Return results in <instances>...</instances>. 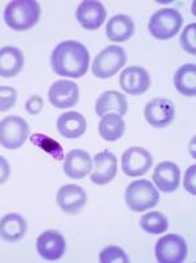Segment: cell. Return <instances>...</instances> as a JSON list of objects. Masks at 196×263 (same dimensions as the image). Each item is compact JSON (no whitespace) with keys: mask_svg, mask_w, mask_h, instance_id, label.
I'll list each match as a JSON object with an SVG mask.
<instances>
[{"mask_svg":"<svg viewBox=\"0 0 196 263\" xmlns=\"http://www.w3.org/2000/svg\"><path fill=\"white\" fill-rule=\"evenodd\" d=\"M50 63L56 74L66 78H80L88 70L90 53L80 42L67 40L54 48Z\"/></svg>","mask_w":196,"mask_h":263,"instance_id":"cell-1","label":"cell"},{"mask_svg":"<svg viewBox=\"0 0 196 263\" xmlns=\"http://www.w3.org/2000/svg\"><path fill=\"white\" fill-rule=\"evenodd\" d=\"M41 7L34 0H15L4 9V20L11 29L28 30L39 23Z\"/></svg>","mask_w":196,"mask_h":263,"instance_id":"cell-2","label":"cell"},{"mask_svg":"<svg viewBox=\"0 0 196 263\" xmlns=\"http://www.w3.org/2000/svg\"><path fill=\"white\" fill-rule=\"evenodd\" d=\"M159 201V194L154 184L146 179L132 182L125 192V203L133 212H145Z\"/></svg>","mask_w":196,"mask_h":263,"instance_id":"cell-3","label":"cell"},{"mask_svg":"<svg viewBox=\"0 0 196 263\" xmlns=\"http://www.w3.org/2000/svg\"><path fill=\"white\" fill-rule=\"evenodd\" d=\"M183 25V17L175 8H162L149 21V32L157 40H170L175 37Z\"/></svg>","mask_w":196,"mask_h":263,"instance_id":"cell-4","label":"cell"},{"mask_svg":"<svg viewBox=\"0 0 196 263\" xmlns=\"http://www.w3.org/2000/svg\"><path fill=\"white\" fill-rule=\"evenodd\" d=\"M127 63V53L121 46L111 45L96 55L92 65V74L99 79H108Z\"/></svg>","mask_w":196,"mask_h":263,"instance_id":"cell-5","label":"cell"},{"mask_svg":"<svg viewBox=\"0 0 196 263\" xmlns=\"http://www.w3.org/2000/svg\"><path fill=\"white\" fill-rule=\"evenodd\" d=\"M29 136V125L23 117L7 116L0 121V145L6 149H19Z\"/></svg>","mask_w":196,"mask_h":263,"instance_id":"cell-6","label":"cell"},{"mask_svg":"<svg viewBox=\"0 0 196 263\" xmlns=\"http://www.w3.org/2000/svg\"><path fill=\"white\" fill-rule=\"evenodd\" d=\"M188 248L183 237L170 233L158 239L155 258L159 263H182L187 258Z\"/></svg>","mask_w":196,"mask_h":263,"instance_id":"cell-7","label":"cell"},{"mask_svg":"<svg viewBox=\"0 0 196 263\" xmlns=\"http://www.w3.org/2000/svg\"><path fill=\"white\" fill-rule=\"evenodd\" d=\"M153 164L150 153L140 146H133L122 154L121 167L128 177L145 175Z\"/></svg>","mask_w":196,"mask_h":263,"instance_id":"cell-8","label":"cell"},{"mask_svg":"<svg viewBox=\"0 0 196 263\" xmlns=\"http://www.w3.org/2000/svg\"><path fill=\"white\" fill-rule=\"evenodd\" d=\"M145 119L154 128H165L172 123L175 117V108L170 100L164 98L153 99L146 104Z\"/></svg>","mask_w":196,"mask_h":263,"instance_id":"cell-9","label":"cell"},{"mask_svg":"<svg viewBox=\"0 0 196 263\" xmlns=\"http://www.w3.org/2000/svg\"><path fill=\"white\" fill-rule=\"evenodd\" d=\"M79 100V87L73 81H57L49 90V102L53 107L65 109L72 108Z\"/></svg>","mask_w":196,"mask_h":263,"instance_id":"cell-10","label":"cell"},{"mask_svg":"<svg viewBox=\"0 0 196 263\" xmlns=\"http://www.w3.org/2000/svg\"><path fill=\"white\" fill-rule=\"evenodd\" d=\"M120 86L129 95H142L150 87V75L144 67L131 66L122 70L120 75Z\"/></svg>","mask_w":196,"mask_h":263,"instance_id":"cell-11","label":"cell"},{"mask_svg":"<svg viewBox=\"0 0 196 263\" xmlns=\"http://www.w3.org/2000/svg\"><path fill=\"white\" fill-rule=\"evenodd\" d=\"M87 203V194L77 184H66L57 192V204L67 215H77Z\"/></svg>","mask_w":196,"mask_h":263,"instance_id":"cell-12","label":"cell"},{"mask_svg":"<svg viewBox=\"0 0 196 263\" xmlns=\"http://www.w3.org/2000/svg\"><path fill=\"white\" fill-rule=\"evenodd\" d=\"M36 248L39 254L46 260H58L66 250L65 237L57 230H46L37 238Z\"/></svg>","mask_w":196,"mask_h":263,"instance_id":"cell-13","label":"cell"},{"mask_svg":"<svg viewBox=\"0 0 196 263\" xmlns=\"http://www.w3.org/2000/svg\"><path fill=\"white\" fill-rule=\"evenodd\" d=\"M105 17H107V11L100 2L86 0L82 2L77 9V18L84 29H99L104 24Z\"/></svg>","mask_w":196,"mask_h":263,"instance_id":"cell-14","label":"cell"},{"mask_svg":"<svg viewBox=\"0 0 196 263\" xmlns=\"http://www.w3.org/2000/svg\"><path fill=\"white\" fill-rule=\"evenodd\" d=\"M95 170L91 174V180L98 185H105L115 179L117 174V158L113 153L100 152L94 158Z\"/></svg>","mask_w":196,"mask_h":263,"instance_id":"cell-15","label":"cell"},{"mask_svg":"<svg viewBox=\"0 0 196 263\" xmlns=\"http://www.w3.org/2000/svg\"><path fill=\"white\" fill-rule=\"evenodd\" d=\"M63 171L72 179H83L92 171V159L84 150L74 149L65 158Z\"/></svg>","mask_w":196,"mask_h":263,"instance_id":"cell-16","label":"cell"},{"mask_svg":"<svg viewBox=\"0 0 196 263\" xmlns=\"http://www.w3.org/2000/svg\"><path fill=\"white\" fill-rule=\"evenodd\" d=\"M153 180L165 194H170L178 190L181 183V170L179 166L174 162H161L155 167L153 174Z\"/></svg>","mask_w":196,"mask_h":263,"instance_id":"cell-17","label":"cell"},{"mask_svg":"<svg viewBox=\"0 0 196 263\" xmlns=\"http://www.w3.org/2000/svg\"><path fill=\"white\" fill-rule=\"evenodd\" d=\"M95 111L98 116H104L108 112L124 116L128 112V100L117 91H105L96 100Z\"/></svg>","mask_w":196,"mask_h":263,"instance_id":"cell-18","label":"cell"},{"mask_svg":"<svg viewBox=\"0 0 196 263\" xmlns=\"http://www.w3.org/2000/svg\"><path fill=\"white\" fill-rule=\"evenodd\" d=\"M24 67V55L20 49L4 46L0 49V77L12 78Z\"/></svg>","mask_w":196,"mask_h":263,"instance_id":"cell-19","label":"cell"},{"mask_svg":"<svg viewBox=\"0 0 196 263\" xmlns=\"http://www.w3.org/2000/svg\"><path fill=\"white\" fill-rule=\"evenodd\" d=\"M57 129L65 138H78L84 135L87 121L84 116L78 112H66L57 120Z\"/></svg>","mask_w":196,"mask_h":263,"instance_id":"cell-20","label":"cell"},{"mask_svg":"<svg viewBox=\"0 0 196 263\" xmlns=\"http://www.w3.org/2000/svg\"><path fill=\"white\" fill-rule=\"evenodd\" d=\"M27 221L19 213H8L0 220V238L8 242L20 241L27 233Z\"/></svg>","mask_w":196,"mask_h":263,"instance_id":"cell-21","label":"cell"},{"mask_svg":"<svg viewBox=\"0 0 196 263\" xmlns=\"http://www.w3.org/2000/svg\"><path fill=\"white\" fill-rule=\"evenodd\" d=\"M134 33V23L129 16H113L107 24V37L113 42H122L131 39Z\"/></svg>","mask_w":196,"mask_h":263,"instance_id":"cell-22","label":"cell"},{"mask_svg":"<svg viewBox=\"0 0 196 263\" xmlns=\"http://www.w3.org/2000/svg\"><path fill=\"white\" fill-rule=\"evenodd\" d=\"M125 132V121L120 115L107 114L101 116L99 123V133L107 142H115L121 138Z\"/></svg>","mask_w":196,"mask_h":263,"instance_id":"cell-23","label":"cell"},{"mask_svg":"<svg viewBox=\"0 0 196 263\" xmlns=\"http://www.w3.org/2000/svg\"><path fill=\"white\" fill-rule=\"evenodd\" d=\"M174 86L184 96L196 95V66L193 63L183 65L174 75Z\"/></svg>","mask_w":196,"mask_h":263,"instance_id":"cell-24","label":"cell"},{"mask_svg":"<svg viewBox=\"0 0 196 263\" xmlns=\"http://www.w3.org/2000/svg\"><path fill=\"white\" fill-rule=\"evenodd\" d=\"M142 230L149 234H162L169 228V220L161 212H150L144 215L140 220Z\"/></svg>","mask_w":196,"mask_h":263,"instance_id":"cell-25","label":"cell"},{"mask_svg":"<svg viewBox=\"0 0 196 263\" xmlns=\"http://www.w3.org/2000/svg\"><path fill=\"white\" fill-rule=\"evenodd\" d=\"M32 142L36 146H39L40 149L48 153L49 156H51L57 161H61L63 158L62 146L56 140H53V138L41 135V133H36V135L32 136Z\"/></svg>","mask_w":196,"mask_h":263,"instance_id":"cell-26","label":"cell"},{"mask_svg":"<svg viewBox=\"0 0 196 263\" xmlns=\"http://www.w3.org/2000/svg\"><path fill=\"white\" fill-rule=\"evenodd\" d=\"M99 260L101 263H128L129 258L119 246H108L100 251Z\"/></svg>","mask_w":196,"mask_h":263,"instance_id":"cell-27","label":"cell"},{"mask_svg":"<svg viewBox=\"0 0 196 263\" xmlns=\"http://www.w3.org/2000/svg\"><path fill=\"white\" fill-rule=\"evenodd\" d=\"M181 45L188 54H196V24L192 23L184 28L181 36Z\"/></svg>","mask_w":196,"mask_h":263,"instance_id":"cell-28","label":"cell"},{"mask_svg":"<svg viewBox=\"0 0 196 263\" xmlns=\"http://www.w3.org/2000/svg\"><path fill=\"white\" fill-rule=\"evenodd\" d=\"M17 92L13 87L0 86V112L9 111L16 104Z\"/></svg>","mask_w":196,"mask_h":263,"instance_id":"cell-29","label":"cell"},{"mask_svg":"<svg viewBox=\"0 0 196 263\" xmlns=\"http://www.w3.org/2000/svg\"><path fill=\"white\" fill-rule=\"evenodd\" d=\"M184 189L190 192L191 195L196 194V166L192 164L191 167L187 168L186 175H184Z\"/></svg>","mask_w":196,"mask_h":263,"instance_id":"cell-30","label":"cell"},{"mask_svg":"<svg viewBox=\"0 0 196 263\" xmlns=\"http://www.w3.org/2000/svg\"><path fill=\"white\" fill-rule=\"evenodd\" d=\"M42 107H44V100L39 95L30 96L25 103V109L29 115H39L42 111Z\"/></svg>","mask_w":196,"mask_h":263,"instance_id":"cell-31","label":"cell"},{"mask_svg":"<svg viewBox=\"0 0 196 263\" xmlns=\"http://www.w3.org/2000/svg\"><path fill=\"white\" fill-rule=\"evenodd\" d=\"M9 174H11V167L6 158L0 156V184H3L8 180Z\"/></svg>","mask_w":196,"mask_h":263,"instance_id":"cell-32","label":"cell"}]
</instances>
